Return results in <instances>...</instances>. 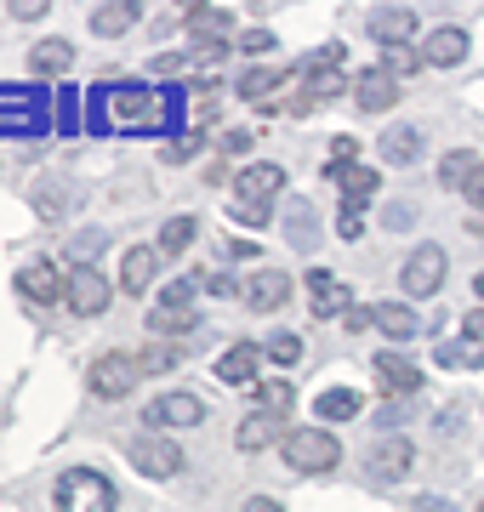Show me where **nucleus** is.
Instances as JSON below:
<instances>
[{
	"label": "nucleus",
	"instance_id": "nucleus-1",
	"mask_svg": "<svg viewBox=\"0 0 484 512\" xmlns=\"http://www.w3.org/2000/svg\"><path fill=\"white\" fill-rule=\"evenodd\" d=\"M280 200H285V165L262 160V165H245L240 177H234L228 211H234V222H245V228H268V217H274Z\"/></svg>",
	"mask_w": 484,
	"mask_h": 512
},
{
	"label": "nucleus",
	"instance_id": "nucleus-2",
	"mask_svg": "<svg viewBox=\"0 0 484 512\" xmlns=\"http://www.w3.org/2000/svg\"><path fill=\"white\" fill-rule=\"evenodd\" d=\"M97 109L114 126H160L166 120V97L143 86V80H114V86H97Z\"/></svg>",
	"mask_w": 484,
	"mask_h": 512
},
{
	"label": "nucleus",
	"instance_id": "nucleus-3",
	"mask_svg": "<svg viewBox=\"0 0 484 512\" xmlns=\"http://www.w3.org/2000/svg\"><path fill=\"white\" fill-rule=\"evenodd\" d=\"M280 450H285V467L302 473V478H325V473H336V461H342V439H336L331 427H297Z\"/></svg>",
	"mask_w": 484,
	"mask_h": 512
},
{
	"label": "nucleus",
	"instance_id": "nucleus-4",
	"mask_svg": "<svg viewBox=\"0 0 484 512\" xmlns=\"http://www.w3.org/2000/svg\"><path fill=\"white\" fill-rule=\"evenodd\" d=\"M52 501H57V512H114L120 507L114 484L97 473V467H69V473L57 478Z\"/></svg>",
	"mask_w": 484,
	"mask_h": 512
},
{
	"label": "nucleus",
	"instance_id": "nucleus-5",
	"mask_svg": "<svg viewBox=\"0 0 484 512\" xmlns=\"http://www.w3.org/2000/svg\"><path fill=\"white\" fill-rule=\"evenodd\" d=\"M445 268H450L445 245H416V251L405 256V268H399V291H405L410 302H428V296L445 291Z\"/></svg>",
	"mask_w": 484,
	"mask_h": 512
},
{
	"label": "nucleus",
	"instance_id": "nucleus-6",
	"mask_svg": "<svg viewBox=\"0 0 484 512\" xmlns=\"http://www.w3.org/2000/svg\"><path fill=\"white\" fill-rule=\"evenodd\" d=\"M137 376H143V365H137V353L109 348V353H97V359H92V370H86V387H92L97 399H131V387H137Z\"/></svg>",
	"mask_w": 484,
	"mask_h": 512
},
{
	"label": "nucleus",
	"instance_id": "nucleus-7",
	"mask_svg": "<svg viewBox=\"0 0 484 512\" xmlns=\"http://www.w3.org/2000/svg\"><path fill=\"white\" fill-rule=\"evenodd\" d=\"M126 461L143 478H177L183 473V450H177L171 433H137V439L126 444Z\"/></svg>",
	"mask_w": 484,
	"mask_h": 512
},
{
	"label": "nucleus",
	"instance_id": "nucleus-8",
	"mask_svg": "<svg viewBox=\"0 0 484 512\" xmlns=\"http://www.w3.org/2000/svg\"><path fill=\"white\" fill-rule=\"evenodd\" d=\"M228 29H234V12L223 6H188V46L200 57H217L223 63L234 46H228Z\"/></svg>",
	"mask_w": 484,
	"mask_h": 512
},
{
	"label": "nucleus",
	"instance_id": "nucleus-9",
	"mask_svg": "<svg viewBox=\"0 0 484 512\" xmlns=\"http://www.w3.org/2000/svg\"><path fill=\"white\" fill-rule=\"evenodd\" d=\"M371 376H376V387H382L388 399H416V393H422V365H416L405 348L376 353V359H371Z\"/></svg>",
	"mask_w": 484,
	"mask_h": 512
},
{
	"label": "nucleus",
	"instance_id": "nucleus-10",
	"mask_svg": "<svg viewBox=\"0 0 484 512\" xmlns=\"http://www.w3.org/2000/svg\"><path fill=\"white\" fill-rule=\"evenodd\" d=\"M308 308H314V319H348L354 313V285L336 268H314L308 274Z\"/></svg>",
	"mask_w": 484,
	"mask_h": 512
},
{
	"label": "nucleus",
	"instance_id": "nucleus-11",
	"mask_svg": "<svg viewBox=\"0 0 484 512\" xmlns=\"http://www.w3.org/2000/svg\"><path fill=\"white\" fill-rule=\"evenodd\" d=\"M63 302H69L75 319H97V313L114 302V285L97 274V268H75V274L63 279Z\"/></svg>",
	"mask_w": 484,
	"mask_h": 512
},
{
	"label": "nucleus",
	"instance_id": "nucleus-12",
	"mask_svg": "<svg viewBox=\"0 0 484 512\" xmlns=\"http://www.w3.org/2000/svg\"><path fill=\"white\" fill-rule=\"evenodd\" d=\"M200 421H205V404L194 399V393H160V399H149V410H143V427H149V433L200 427Z\"/></svg>",
	"mask_w": 484,
	"mask_h": 512
},
{
	"label": "nucleus",
	"instance_id": "nucleus-13",
	"mask_svg": "<svg viewBox=\"0 0 484 512\" xmlns=\"http://www.w3.org/2000/svg\"><path fill=\"white\" fill-rule=\"evenodd\" d=\"M240 296L251 313H280L291 302V274H280V268H251L240 279Z\"/></svg>",
	"mask_w": 484,
	"mask_h": 512
},
{
	"label": "nucleus",
	"instance_id": "nucleus-14",
	"mask_svg": "<svg viewBox=\"0 0 484 512\" xmlns=\"http://www.w3.org/2000/svg\"><path fill=\"white\" fill-rule=\"evenodd\" d=\"M371 325L382 330V336H388L393 348H410V342H416V336L428 330V319L410 308V302H376V308H371Z\"/></svg>",
	"mask_w": 484,
	"mask_h": 512
},
{
	"label": "nucleus",
	"instance_id": "nucleus-15",
	"mask_svg": "<svg viewBox=\"0 0 484 512\" xmlns=\"http://www.w3.org/2000/svg\"><path fill=\"white\" fill-rule=\"evenodd\" d=\"M410 467H416L410 439H382L371 456H365V478H371V484H399V478H410Z\"/></svg>",
	"mask_w": 484,
	"mask_h": 512
},
{
	"label": "nucleus",
	"instance_id": "nucleus-16",
	"mask_svg": "<svg viewBox=\"0 0 484 512\" xmlns=\"http://www.w3.org/2000/svg\"><path fill=\"white\" fill-rule=\"evenodd\" d=\"M63 279H69V274H57L52 256H35V262H23V268H18V296H23V302H35V308H46V302L63 296Z\"/></svg>",
	"mask_w": 484,
	"mask_h": 512
},
{
	"label": "nucleus",
	"instance_id": "nucleus-17",
	"mask_svg": "<svg viewBox=\"0 0 484 512\" xmlns=\"http://www.w3.org/2000/svg\"><path fill=\"white\" fill-rule=\"evenodd\" d=\"M46 109H40V92H23V86H0V131H40Z\"/></svg>",
	"mask_w": 484,
	"mask_h": 512
},
{
	"label": "nucleus",
	"instance_id": "nucleus-18",
	"mask_svg": "<svg viewBox=\"0 0 484 512\" xmlns=\"http://www.w3.org/2000/svg\"><path fill=\"white\" fill-rule=\"evenodd\" d=\"M467 52H473V40H467V29H456V23H439L428 40H422V63L428 69H456V63H467Z\"/></svg>",
	"mask_w": 484,
	"mask_h": 512
},
{
	"label": "nucleus",
	"instance_id": "nucleus-19",
	"mask_svg": "<svg viewBox=\"0 0 484 512\" xmlns=\"http://www.w3.org/2000/svg\"><path fill=\"white\" fill-rule=\"evenodd\" d=\"M393 103H399V80H393V74H382V69H359L354 74V109L388 114Z\"/></svg>",
	"mask_w": 484,
	"mask_h": 512
},
{
	"label": "nucleus",
	"instance_id": "nucleus-20",
	"mask_svg": "<svg viewBox=\"0 0 484 512\" xmlns=\"http://www.w3.org/2000/svg\"><path fill=\"white\" fill-rule=\"evenodd\" d=\"M262 359H268V353H262L257 342H234V348L217 359V376H223L228 387H257L262 382Z\"/></svg>",
	"mask_w": 484,
	"mask_h": 512
},
{
	"label": "nucleus",
	"instance_id": "nucleus-21",
	"mask_svg": "<svg viewBox=\"0 0 484 512\" xmlns=\"http://www.w3.org/2000/svg\"><path fill=\"white\" fill-rule=\"evenodd\" d=\"M154 279H160V251H154V245H131V251L120 256V291L143 296V291H154Z\"/></svg>",
	"mask_w": 484,
	"mask_h": 512
},
{
	"label": "nucleus",
	"instance_id": "nucleus-22",
	"mask_svg": "<svg viewBox=\"0 0 484 512\" xmlns=\"http://www.w3.org/2000/svg\"><path fill=\"white\" fill-rule=\"evenodd\" d=\"M365 29H371L376 46H410V35H416V12H410V6H376L371 18H365Z\"/></svg>",
	"mask_w": 484,
	"mask_h": 512
},
{
	"label": "nucleus",
	"instance_id": "nucleus-23",
	"mask_svg": "<svg viewBox=\"0 0 484 512\" xmlns=\"http://www.w3.org/2000/svg\"><path fill=\"white\" fill-rule=\"evenodd\" d=\"M382 165H399V171H405V165H416L422 160V154H428V131L422 126H393V131H382Z\"/></svg>",
	"mask_w": 484,
	"mask_h": 512
},
{
	"label": "nucleus",
	"instance_id": "nucleus-24",
	"mask_svg": "<svg viewBox=\"0 0 484 512\" xmlns=\"http://www.w3.org/2000/svg\"><path fill=\"white\" fill-rule=\"evenodd\" d=\"M325 177L342 188V205H371L382 194V177H376L371 165H331Z\"/></svg>",
	"mask_w": 484,
	"mask_h": 512
},
{
	"label": "nucleus",
	"instance_id": "nucleus-25",
	"mask_svg": "<svg viewBox=\"0 0 484 512\" xmlns=\"http://www.w3.org/2000/svg\"><path fill=\"white\" fill-rule=\"evenodd\" d=\"M291 433H285L280 416H262V410H251V416L234 427V444H240L245 456H257V450H268V444H285Z\"/></svg>",
	"mask_w": 484,
	"mask_h": 512
},
{
	"label": "nucleus",
	"instance_id": "nucleus-26",
	"mask_svg": "<svg viewBox=\"0 0 484 512\" xmlns=\"http://www.w3.org/2000/svg\"><path fill=\"white\" fill-rule=\"evenodd\" d=\"M285 239H291L297 251H314L319 239H325V228H319V211H314V200H285Z\"/></svg>",
	"mask_w": 484,
	"mask_h": 512
},
{
	"label": "nucleus",
	"instance_id": "nucleus-27",
	"mask_svg": "<svg viewBox=\"0 0 484 512\" xmlns=\"http://www.w3.org/2000/svg\"><path fill=\"white\" fill-rule=\"evenodd\" d=\"M137 0H103V6H92V35H103V40H120V35H131L137 29Z\"/></svg>",
	"mask_w": 484,
	"mask_h": 512
},
{
	"label": "nucleus",
	"instance_id": "nucleus-28",
	"mask_svg": "<svg viewBox=\"0 0 484 512\" xmlns=\"http://www.w3.org/2000/svg\"><path fill=\"white\" fill-rule=\"evenodd\" d=\"M69 69H75V46L63 35L29 46V74H35V80H52V74H69Z\"/></svg>",
	"mask_w": 484,
	"mask_h": 512
},
{
	"label": "nucleus",
	"instance_id": "nucleus-29",
	"mask_svg": "<svg viewBox=\"0 0 484 512\" xmlns=\"http://www.w3.org/2000/svg\"><path fill=\"white\" fill-rule=\"evenodd\" d=\"M297 74H302V109H325V103H336L342 92H354V80H342L336 69H319V74L297 69Z\"/></svg>",
	"mask_w": 484,
	"mask_h": 512
},
{
	"label": "nucleus",
	"instance_id": "nucleus-30",
	"mask_svg": "<svg viewBox=\"0 0 484 512\" xmlns=\"http://www.w3.org/2000/svg\"><path fill=\"white\" fill-rule=\"evenodd\" d=\"M194 239H200V217H188V211H183V217H166V222H160L154 251H160V256H183Z\"/></svg>",
	"mask_w": 484,
	"mask_h": 512
},
{
	"label": "nucleus",
	"instance_id": "nucleus-31",
	"mask_svg": "<svg viewBox=\"0 0 484 512\" xmlns=\"http://www.w3.org/2000/svg\"><path fill=\"white\" fill-rule=\"evenodd\" d=\"M314 410H319V421H354L365 410V399H359L354 387H325L314 399Z\"/></svg>",
	"mask_w": 484,
	"mask_h": 512
},
{
	"label": "nucleus",
	"instance_id": "nucleus-32",
	"mask_svg": "<svg viewBox=\"0 0 484 512\" xmlns=\"http://www.w3.org/2000/svg\"><path fill=\"white\" fill-rule=\"evenodd\" d=\"M291 404H297V387L285 382V376H268V382H257V410L262 416H291Z\"/></svg>",
	"mask_w": 484,
	"mask_h": 512
},
{
	"label": "nucleus",
	"instance_id": "nucleus-33",
	"mask_svg": "<svg viewBox=\"0 0 484 512\" xmlns=\"http://www.w3.org/2000/svg\"><path fill=\"white\" fill-rule=\"evenodd\" d=\"M285 80H291V69H245L240 74V97H245V103H268Z\"/></svg>",
	"mask_w": 484,
	"mask_h": 512
},
{
	"label": "nucleus",
	"instance_id": "nucleus-34",
	"mask_svg": "<svg viewBox=\"0 0 484 512\" xmlns=\"http://www.w3.org/2000/svg\"><path fill=\"white\" fill-rule=\"evenodd\" d=\"M479 165H484L479 154H467V148H450L445 160H439V183H445V188H467Z\"/></svg>",
	"mask_w": 484,
	"mask_h": 512
},
{
	"label": "nucleus",
	"instance_id": "nucleus-35",
	"mask_svg": "<svg viewBox=\"0 0 484 512\" xmlns=\"http://www.w3.org/2000/svg\"><path fill=\"white\" fill-rule=\"evenodd\" d=\"M137 365H143V376H166V370L183 365V353H177V342H166V336H154L149 348L137 353Z\"/></svg>",
	"mask_w": 484,
	"mask_h": 512
},
{
	"label": "nucleus",
	"instance_id": "nucleus-36",
	"mask_svg": "<svg viewBox=\"0 0 484 512\" xmlns=\"http://www.w3.org/2000/svg\"><path fill=\"white\" fill-rule=\"evenodd\" d=\"M433 365H445V370H479L484 365V348H473V342H445V336H439Z\"/></svg>",
	"mask_w": 484,
	"mask_h": 512
},
{
	"label": "nucleus",
	"instance_id": "nucleus-37",
	"mask_svg": "<svg viewBox=\"0 0 484 512\" xmlns=\"http://www.w3.org/2000/svg\"><path fill=\"white\" fill-rule=\"evenodd\" d=\"M149 330H154V336H166V342H171V336H194V330H200V313H194V308H188V313L154 308L149 313Z\"/></svg>",
	"mask_w": 484,
	"mask_h": 512
},
{
	"label": "nucleus",
	"instance_id": "nucleus-38",
	"mask_svg": "<svg viewBox=\"0 0 484 512\" xmlns=\"http://www.w3.org/2000/svg\"><path fill=\"white\" fill-rule=\"evenodd\" d=\"M376 69L393 74V80H405V74L428 69V63H422V52H416V46H382V63H376Z\"/></svg>",
	"mask_w": 484,
	"mask_h": 512
},
{
	"label": "nucleus",
	"instance_id": "nucleus-39",
	"mask_svg": "<svg viewBox=\"0 0 484 512\" xmlns=\"http://www.w3.org/2000/svg\"><path fill=\"white\" fill-rule=\"evenodd\" d=\"M194 296H200V279H171L166 291H160V302H154V308H166V313H188V308H194Z\"/></svg>",
	"mask_w": 484,
	"mask_h": 512
},
{
	"label": "nucleus",
	"instance_id": "nucleus-40",
	"mask_svg": "<svg viewBox=\"0 0 484 512\" xmlns=\"http://www.w3.org/2000/svg\"><path fill=\"white\" fill-rule=\"evenodd\" d=\"M262 353H268L274 365H297V359H302V336H291V330H274V336L262 342Z\"/></svg>",
	"mask_w": 484,
	"mask_h": 512
},
{
	"label": "nucleus",
	"instance_id": "nucleus-41",
	"mask_svg": "<svg viewBox=\"0 0 484 512\" xmlns=\"http://www.w3.org/2000/svg\"><path fill=\"white\" fill-rule=\"evenodd\" d=\"M274 46H280V40H274V29H245V35L234 40V52H245V57H268Z\"/></svg>",
	"mask_w": 484,
	"mask_h": 512
},
{
	"label": "nucleus",
	"instance_id": "nucleus-42",
	"mask_svg": "<svg viewBox=\"0 0 484 512\" xmlns=\"http://www.w3.org/2000/svg\"><path fill=\"white\" fill-rule=\"evenodd\" d=\"M410 416H416V410H410V399H388L382 410H376V427H382V433H399Z\"/></svg>",
	"mask_w": 484,
	"mask_h": 512
},
{
	"label": "nucleus",
	"instance_id": "nucleus-43",
	"mask_svg": "<svg viewBox=\"0 0 484 512\" xmlns=\"http://www.w3.org/2000/svg\"><path fill=\"white\" fill-rule=\"evenodd\" d=\"M200 291L223 302V296H240V279H234V274H223V268H211V274H200Z\"/></svg>",
	"mask_w": 484,
	"mask_h": 512
},
{
	"label": "nucleus",
	"instance_id": "nucleus-44",
	"mask_svg": "<svg viewBox=\"0 0 484 512\" xmlns=\"http://www.w3.org/2000/svg\"><path fill=\"white\" fill-rule=\"evenodd\" d=\"M336 234L354 245V239L365 234V205H342V217H336Z\"/></svg>",
	"mask_w": 484,
	"mask_h": 512
},
{
	"label": "nucleus",
	"instance_id": "nucleus-45",
	"mask_svg": "<svg viewBox=\"0 0 484 512\" xmlns=\"http://www.w3.org/2000/svg\"><path fill=\"white\" fill-rule=\"evenodd\" d=\"M302 69L319 74V69H342V46H319L314 57H302Z\"/></svg>",
	"mask_w": 484,
	"mask_h": 512
},
{
	"label": "nucleus",
	"instance_id": "nucleus-46",
	"mask_svg": "<svg viewBox=\"0 0 484 512\" xmlns=\"http://www.w3.org/2000/svg\"><path fill=\"white\" fill-rule=\"evenodd\" d=\"M245 148H251V131L245 126H228L223 137H217V154H245Z\"/></svg>",
	"mask_w": 484,
	"mask_h": 512
},
{
	"label": "nucleus",
	"instance_id": "nucleus-47",
	"mask_svg": "<svg viewBox=\"0 0 484 512\" xmlns=\"http://www.w3.org/2000/svg\"><path fill=\"white\" fill-rule=\"evenodd\" d=\"M462 342H473V348H484V308H473L462 319Z\"/></svg>",
	"mask_w": 484,
	"mask_h": 512
},
{
	"label": "nucleus",
	"instance_id": "nucleus-48",
	"mask_svg": "<svg viewBox=\"0 0 484 512\" xmlns=\"http://www.w3.org/2000/svg\"><path fill=\"white\" fill-rule=\"evenodd\" d=\"M348 160L359 165V137H336V143H331V165H348Z\"/></svg>",
	"mask_w": 484,
	"mask_h": 512
},
{
	"label": "nucleus",
	"instance_id": "nucleus-49",
	"mask_svg": "<svg viewBox=\"0 0 484 512\" xmlns=\"http://www.w3.org/2000/svg\"><path fill=\"white\" fill-rule=\"evenodd\" d=\"M12 18H18V23H35V18H46V0H12Z\"/></svg>",
	"mask_w": 484,
	"mask_h": 512
},
{
	"label": "nucleus",
	"instance_id": "nucleus-50",
	"mask_svg": "<svg viewBox=\"0 0 484 512\" xmlns=\"http://www.w3.org/2000/svg\"><path fill=\"white\" fill-rule=\"evenodd\" d=\"M462 200H467V205H473V211H479V217H484V165H479V171H473V183L462 188Z\"/></svg>",
	"mask_w": 484,
	"mask_h": 512
},
{
	"label": "nucleus",
	"instance_id": "nucleus-51",
	"mask_svg": "<svg viewBox=\"0 0 484 512\" xmlns=\"http://www.w3.org/2000/svg\"><path fill=\"white\" fill-rule=\"evenodd\" d=\"M433 427H439V439H445V433H456V427H462V404L439 410V416H433Z\"/></svg>",
	"mask_w": 484,
	"mask_h": 512
},
{
	"label": "nucleus",
	"instance_id": "nucleus-52",
	"mask_svg": "<svg viewBox=\"0 0 484 512\" xmlns=\"http://www.w3.org/2000/svg\"><path fill=\"white\" fill-rule=\"evenodd\" d=\"M183 63H188L183 52H160L154 57V74H183Z\"/></svg>",
	"mask_w": 484,
	"mask_h": 512
},
{
	"label": "nucleus",
	"instance_id": "nucleus-53",
	"mask_svg": "<svg viewBox=\"0 0 484 512\" xmlns=\"http://www.w3.org/2000/svg\"><path fill=\"white\" fill-rule=\"evenodd\" d=\"M405 222H416V205H388V228H393V234H399Z\"/></svg>",
	"mask_w": 484,
	"mask_h": 512
},
{
	"label": "nucleus",
	"instance_id": "nucleus-54",
	"mask_svg": "<svg viewBox=\"0 0 484 512\" xmlns=\"http://www.w3.org/2000/svg\"><path fill=\"white\" fill-rule=\"evenodd\" d=\"M342 325L354 330V336H365V330H376V325H371V308H354L348 319H342Z\"/></svg>",
	"mask_w": 484,
	"mask_h": 512
},
{
	"label": "nucleus",
	"instance_id": "nucleus-55",
	"mask_svg": "<svg viewBox=\"0 0 484 512\" xmlns=\"http://www.w3.org/2000/svg\"><path fill=\"white\" fill-rule=\"evenodd\" d=\"M245 512H285V507L274 501V495H251V501H245Z\"/></svg>",
	"mask_w": 484,
	"mask_h": 512
},
{
	"label": "nucleus",
	"instance_id": "nucleus-56",
	"mask_svg": "<svg viewBox=\"0 0 484 512\" xmlns=\"http://www.w3.org/2000/svg\"><path fill=\"white\" fill-rule=\"evenodd\" d=\"M416 512H456L450 501H439V495H416Z\"/></svg>",
	"mask_w": 484,
	"mask_h": 512
},
{
	"label": "nucleus",
	"instance_id": "nucleus-57",
	"mask_svg": "<svg viewBox=\"0 0 484 512\" xmlns=\"http://www.w3.org/2000/svg\"><path fill=\"white\" fill-rule=\"evenodd\" d=\"M473 291H479V302H484V274H479V279H473Z\"/></svg>",
	"mask_w": 484,
	"mask_h": 512
},
{
	"label": "nucleus",
	"instance_id": "nucleus-58",
	"mask_svg": "<svg viewBox=\"0 0 484 512\" xmlns=\"http://www.w3.org/2000/svg\"><path fill=\"white\" fill-rule=\"evenodd\" d=\"M479 512H484V507H479Z\"/></svg>",
	"mask_w": 484,
	"mask_h": 512
}]
</instances>
